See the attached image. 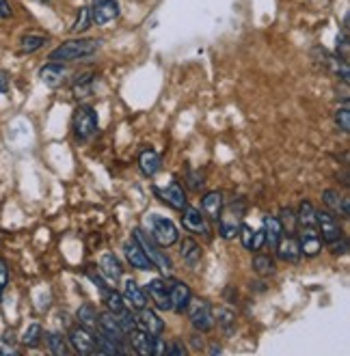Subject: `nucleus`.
<instances>
[{
    "instance_id": "f257e3e1",
    "label": "nucleus",
    "mask_w": 350,
    "mask_h": 356,
    "mask_svg": "<svg viewBox=\"0 0 350 356\" xmlns=\"http://www.w3.org/2000/svg\"><path fill=\"white\" fill-rule=\"evenodd\" d=\"M100 46H102V41H97V39H70L50 52V60H54V63L80 60V58H87V56L95 54Z\"/></svg>"
},
{
    "instance_id": "f03ea898",
    "label": "nucleus",
    "mask_w": 350,
    "mask_h": 356,
    "mask_svg": "<svg viewBox=\"0 0 350 356\" xmlns=\"http://www.w3.org/2000/svg\"><path fill=\"white\" fill-rule=\"evenodd\" d=\"M130 346L136 354L141 356H162L169 354V346L164 343L162 339H158V334H150L148 330L143 328H132L128 332Z\"/></svg>"
},
{
    "instance_id": "7ed1b4c3",
    "label": "nucleus",
    "mask_w": 350,
    "mask_h": 356,
    "mask_svg": "<svg viewBox=\"0 0 350 356\" xmlns=\"http://www.w3.org/2000/svg\"><path fill=\"white\" fill-rule=\"evenodd\" d=\"M132 238L141 244L143 253L148 255V259L152 261V266H156L160 272H164V275H171L173 264H171V259H169L167 253H162V246L152 236H148L145 232H143V229H134Z\"/></svg>"
},
{
    "instance_id": "20e7f679",
    "label": "nucleus",
    "mask_w": 350,
    "mask_h": 356,
    "mask_svg": "<svg viewBox=\"0 0 350 356\" xmlns=\"http://www.w3.org/2000/svg\"><path fill=\"white\" fill-rule=\"evenodd\" d=\"M97 113L93 111V106H89V104H80V106L74 111V117H72V130H74V136L85 143L89 140L91 136H95L97 132Z\"/></svg>"
},
{
    "instance_id": "39448f33",
    "label": "nucleus",
    "mask_w": 350,
    "mask_h": 356,
    "mask_svg": "<svg viewBox=\"0 0 350 356\" xmlns=\"http://www.w3.org/2000/svg\"><path fill=\"white\" fill-rule=\"evenodd\" d=\"M242 214H244V203L242 201H232L228 207L221 209L218 216V232L225 240H232L238 236V229L242 225Z\"/></svg>"
},
{
    "instance_id": "423d86ee",
    "label": "nucleus",
    "mask_w": 350,
    "mask_h": 356,
    "mask_svg": "<svg viewBox=\"0 0 350 356\" xmlns=\"http://www.w3.org/2000/svg\"><path fill=\"white\" fill-rule=\"evenodd\" d=\"M148 227H150V232H152V238H154L162 248L173 246V244L180 240L177 227H175L169 218H164V216H160V214H150V216H148Z\"/></svg>"
},
{
    "instance_id": "0eeeda50",
    "label": "nucleus",
    "mask_w": 350,
    "mask_h": 356,
    "mask_svg": "<svg viewBox=\"0 0 350 356\" xmlns=\"http://www.w3.org/2000/svg\"><path fill=\"white\" fill-rule=\"evenodd\" d=\"M186 311H189V318H191V324L195 330L210 332L214 328V313H212V307L205 300H193L191 298Z\"/></svg>"
},
{
    "instance_id": "6e6552de",
    "label": "nucleus",
    "mask_w": 350,
    "mask_h": 356,
    "mask_svg": "<svg viewBox=\"0 0 350 356\" xmlns=\"http://www.w3.org/2000/svg\"><path fill=\"white\" fill-rule=\"evenodd\" d=\"M316 227H318V234H320V238H322L324 244H333V242H337V240L344 238L340 220L335 218L333 212H328V209L316 212Z\"/></svg>"
},
{
    "instance_id": "1a4fd4ad",
    "label": "nucleus",
    "mask_w": 350,
    "mask_h": 356,
    "mask_svg": "<svg viewBox=\"0 0 350 356\" xmlns=\"http://www.w3.org/2000/svg\"><path fill=\"white\" fill-rule=\"evenodd\" d=\"M91 22L97 26H106L113 19L119 17V3L117 0H91Z\"/></svg>"
},
{
    "instance_id": "9d476101",
    "label": "nucleus",
    "mask_w": 350,
    "mask_h": 356,
    "mask_svg": "<svg viewBox=\"0 0 350 356\" xmlns=\"http://www.w3.org/2000/svg\"><path fill=\"white\" fill-rule=\"evenodd\" d=\"M182 225L186 232L191 234H197V236H205V238H212V229H210V222L208 218L203 216V212H199V209L195 207H184L182 209Z\"/></svg>"
},
{
    "instance_id": "9b49d317",
    "label": "nucleus",
    "mask_w": 350,
    "mask_h": 356,
    "mask_svg": "<svg viewBox=\"0 0 350 356\" xmlns=\"http://www.w3.org/2000/svg\"><path fill=\"white\" fill-rule=\"evenodd\" d=\"M154 193L160 197L162 203H167L171 209H177V212H182L184 207L189 205L186 201V193H184V188L177 184V181H171L169 186H164V188H154Z\"/></svg>"
},
{
    "instance_id": "f8f14e48",
    "label": "nucleus",
    "mask_w": 350,
    "mask_h": 356,
    "mask_svg": "<svg viewBox=\"0 0 350 356\" xmlns=\"http://www.w3.org/2000/svg\"><path fill=\"white\" fill-rule=\"evenodd\" d=\"M301 238H299V248L301 255L305 257H318L322 250V238L318 234V227H299Z\"/></svg>"
},
{
    "instance_id": "ddd939ff",
    "label": "nucleus",
    "mask_w": 350,
    "mask_h": 356,
    "mask_svg": "<svg viewBox=\"0 0 350 356\" xmlns=\"http://www.w3.org/2000/svg\"><path fill=\"white\" fill-rule=\"evenodd\" d=\"M145 294L152 298V302L160 311H171V294H169V285L162 279H154L145 285Z\"/></svg>"
},
{
    "instance_id": "4468645a",
    "label": "nucleus",
    "mask_w": 350,
    "mask_h": 356,
    "mask_svg": "<svg viewBox=\"0 0 350 356\" xmlns=\"http://www.w3.org/2000/svg\"><path fill=\"white\" fill-rule=\"evenodd\" d=\"M67 339L78 354H95V339L87 328L74 326L67 334Z\"/></svg>"
},
{
    "instance_id": "2eb2a0df",
    "label": "nucleus",
    "mask_w": 350,
    "mask_h": 356,
    "mask_svg": "<svg viewBox=\"0 0 350 356\" xmlns=\"http://www.w3.org/2000/svg\"><path fill=\"white\" fill-rule=\"evenodd\" d=\"M65 76H67V70H65L63 63H54L52 60V63H48V65H44L39 70V80L44 82L48 89H56V87L63 85Z\"/></svg>"
},
{
    "instance_id": "dca6fc26",
    "label": "nucleus",
    "mask_w": 350,
    "mask_h": 356,
    "mask_svg": "<svg viewBox=\"0 0 350 356\" xmlns=\"http://www.w3.org/2000/svg\"><path fill=\"white\" fill-rule=\"evenodd\" d=\"M97 330L109 334L111 339H115L119 343L123 341V337H126V330L121 328V324H119V320H117V316H115L113 311L100 313V316H97Z\"/></svg>"
},
{
    "instance_id": "f3484780",
    "label": "nucleus",
    "mask_w": 350,
    "mask_h": 356,
    "mask_svg": "<svg viewBox=\"0 0 350 356\" xmlns=\"http://www.w3.org/2000/svg\"><path fill=\"white\" fill-rule=\"evenodd\" d=\"M169 294H171V311L175 313H184L193 298V291L186 283H182V281H173L169 285Z\"/></svg>"
},
{
    "instance_id": "a211bd4d",
    "label": "nucleus",
    "mask_w": 350,
    "mask_h": 356,
    "mask_svg": "<svg viewBox=\"0 0 350 356\" xmlns=\"http://www.w3.org/2000/svg\"><path fill=\"white\" fill-rule=\"evenodd\" d=\"M123 300H126L134 311L148 307V294H145V289L138 287V283L134 279H126V283H123Z\"/></svg>"
},
{
    "instance_id": "6ab92c4d",
    "label": "nucleus",
    "mask_w": 350,
    "mask_h": 356,
    "mask_svg": "<svg viewBox=\"0 0 350 356\" xmlns=\"http://www.w3.org/2000/svg\"><path fill=\"white\" fill-rule=\"evenodd\" d=\"M123 253H126V259L132 268H136V270H150L152 268V261L148 259L145 253H143L141 244L134 238L123 244Z\"/></svg>"
},
{
    "instance_id": "aec40b11",
    "label": "nucleus",
    "mask_w": 350,
    "mask_h": 356,
    "mask_svg": "<svg viewBox=\"0 0 350 356\" xmlns=\"http://www.w3.org/2000/svg\"><path fill=\"white\" fill-rule=\"evenodd\" d=\"M275 253L281 261L294 264L301 259V248H299V240L294 236H283L279 240V244L275 246Z\"/></svg>"
},
{
    "instance_id": "412c9836",
    "label": "nucleus",
    "mask_w": 350,
    "mask_h": 356,
    "mask_svg": "<svg viewBox=\"0 0 350 356\" xmlns=\"http://www.w3.org/2000/svg\"><path fill=\"white\" fill-rule=\"evenodd\" d=\"M136 324H138L143 330H148L150 334H162V330H164V322L158 318V313L152 311V309H148V307L138 309Z\"/></svg>"
},
{
    "instance_id": "4be33fe9",
    "label": "nucleus",
    "mask_w": 350,
    "mask_h": 356,
    "mask_svg": "<svg viewBox=\"0 0 350 356\" xmlns=\"http://www.w3.org/2000/svg\"><path fill=\"white\" fill-rule=\"evenodd\" d=\"M138 166H141V173L145 177H154L160 166H162V160H160V154L152 147H145L141 154H138Z\"/></svg>"
},
{
    "instance_id": "5701e85b",
    "label": "nucleus",
    "mask_w": 350,
    "mask_h": 356,
    "mask_svg": "<svg viewBox=\"0 0 350 356\" xmlns=\"http://www.w3.org/2000/svg\"><path fill=\"white\" fill-rule=\"evenodd\" d=\"M221 209H223V195L218 191L212 193H205L201 199V212L208 220H218L221 216Z\"/></svg>"
},
{
    "instance_id": "b1692460",
    "label": "nucleus",
    "mask_w": 350,
    "mask_h": 356,
    "mask_svg": "<svg viewBox=\"0 0 350 356\" xmlns=\"http://www.w3.org/2000/svg\"><path fill=\"white\" fill-rule=\"evenodd\" d=\"M180 255H182V259H184V264H186V266L197 268L201 264L203 250H201V246L193 238H184L182 244H180Z\"/></svg>"
},
{
    "instance_id": "393cba45",
    "label": "nucleus",
    "mask_w": 350,
    "mask_h": 356,
    "mask_svg": "<svg viewBox=\"0 0 350 356\" xmlns=\"http://www.w3.org/2000/svg\"><path fill=\"white\" fill-rule=\"evenodd\" d=\"M322 201L328 207V212L342 214L344 218H348V214H350V203H348L346 197H340L337 191H324L322 193Z\"/></svg>"
},
{
    "instance_id": "a878e982",
    "label": "nucleus",
    "mask_w": 350,
    "mask_h": 356,
    "mask_svg": "<svg viewBox=\"0 0 350 356\" xmlns=\"http://www.w3.org/2000/svg\"><path fill=\"white\" fill-rule=\"evenodd\" d=\"M281 238H283V227H281L279 218H275V216H266V218H264V242L275 250V246L279 244Z\"/></svg>"
},
{
    "instance_id": "bb28decb",
    "label": "nucleus",
    "mask_w": 350,
    "mask_h": 356,
    "mask_svg": "<svg viewBox=\"0 0 350 356\" xmlns=\"http://www.w3.org/2000/svg\"><path fill=\"white\" fill-rule=\"evenodd\" d=\"M93 339H95V352H100V354H123V348H121V343L119 341H115V339H111L109 334H104L102 330H95L93 332Z\"/></svg>"
},
{
    "instance_id": "cd10ccee",
    "label": "nucleus",
    "mask_w": 350,
    "mask_h": 356,
    "mask_svg": "<svg viewBox=\"0 0 350 356\" xmlns=\"http://www.w3.org/2000/svg\"><path fill=\"white\" fill-rule=\"evenodd\" d=\"M100 268H102V275H104L109 281H115V283H117V281L121 279V275H123L121 261H119L117 255H113V253H106L104 257H102Z\"/></svg>"
},
{
    "instance_id": "c85d7f7f",
    "label": "nucleus",
    "mask_w": 350,
    "mask_h": 356,
    "mask_svg": "<svg viewBox=\"0 0 350 356\" xmlns=\"http://www.w3.org/2000/svg\"><path fill=\"white\" fill-rule=\"evenodd\" d=\"M76 318H78V326L87 328L89 332L97 330V311L93 305H82L76 313Z\"/></svg>"
},
{
    "instance_id": "c756f323",
    "label": "nucleus",
    "mask_w": 350,
    "mask_h": 356,
    "mask_svg": "<svg viewBox=\"0 0 350 356\" xmlns=\"http://www.w3.org/2000/svg\"><path fill=\"white\" fill-rule=\"evenodd\" d=\"M46 346H48V350H50L52 354H56V356H65V354L70 352L67 341H65V337H63V332H56V330L46 332Z\"/></svg>"
},
{
    "instance_id": "7c9ffc66",
    "label": "nucleus",
    "mask_w": 350,
    "mask_h": 356,
    "mask_svg": "<svg viewBox=\"0 0 350 356\" xmlns=\"http://www.w3.org/2000/svg\"><path fill=\"white\" fill-rule=\"evenodd\" d=\"M46 44H48L46 35H24L22 39H19V50H22L24 54H33V52L44 48Z\"/></svg>"
},
{
    "instance_id": "2f4dec72",
    "label": "nucleus",
    "mask_w": 350,
    "mask_h": 356,
    "mask_svg": "<svg viewBox=\"0 0 350 356\" xmlns=\"http://www.w3.org/2000/svg\"><path fill=\"white\" fill-rule=\"evenodd\" d=\"M296 222H299V227H316V209H314L312 201H307V199L301 201Z\"/></svg>"
},
{
    "instance_id": "473e14b6",
    "label": "nucleus",
    "mask_w": 350,
    "mask_h": 356,
    "mask_svg": "<svg viewBox=\"0 0 350 356\" xmlns=\"http://www.w3.org/2000/svg\"><path fill=\"white\" fill-rule=\"evenodd\" d=\"M41 339H44V328H41V324H37V322L31 324L22 334V343L26 348H37L41 343Z\"/></svg>"
},
{
    "instance_id": "72a5a7b5",
    "label": "nucleus",
    "mask_w": 350,
    "mask_h": 356,
    "mask_svg": "<svg viewBox=\"0 0 350 356\" xmlns=\"http://www.w3.org/2000/svg\"><path fill=\"white\" fill-rule=\"evenodd\" d=\"M279 222L283 227V232H287V236H294L296 229H299V222H296V214L292 207H283L281 214H279Z\"/></svg>"
},
{
    "instance_id": "f704fd0d",
    "label": "nucleus",
    "mask_w": 350,
    "mask_h": 356,
    "mask_svg": "<svg viewBox=\"0 0 350 356\" xmlns=\"http://www.w3.org/2000/svg\"><path fill=\"white\" fill-rule=\"evenodd\" d=\"M93 78H95V74H91V72L76 76V80H74V93L80 95V97L89 95L91 93V85H93Z\"/></svg>"
},
{
    "instance_id": "c9c22d12",
    "label": "nucleus",
    "mask_w": 350,
    "mask_h": 356,
    "mask_svg": "<svg viewBox=\"0 0 350 356\" xmlns=\"http://www.w3.org/2000/svg\"><path fill=\"white\" fill-rule=\"evenodd\" d=\"M214 320L218 322V326H221L225 332H232V328H234V324H236V313L230 311V309H225V307H221V309L216 311Z\"/></svg>"
},
{
    "instance_id": "e433bc0d",
    "label": "nucleus",
    "mask_w": 350,
    "mask_h": 356,
    "mask_svg": "<svg viewBox=\"0 0 350 356\" xmlns=\"http://www.w3.org/2000/svg\"><path fill=\"white\" fill-rule=\"evenodd\" d=\"M253 270L257 272V275H262V277H269V275H273L275 272V264H273V259L269 257V255H255L253 257Z\"/></svg>"
},
{
    "instance_id": "4c0bfd02",
    "label": "nucleus",
    "mask_w": 350,
    "mask_h": 356,
    "mask_svg": "<svg viewBox=\"0 0 350 356\" xmlns=\"http://www.w3.org/2000/svg\"><path fill=\"white\" fill-rule=\"evenodd\" d=\"M91 26V13H89V7H80L78 9V15H76V22L72 26V33H85L87 29Z\"/></svg>"
},
{
    "instance_id": "58836bf2",
    "label": "nucleus",
    "mask_w": 350,
    "mask_h": 356,
    "mask_svg": "<svg viewBox=\"0 0 350 356\" xmlns=\"http://www.w3.org/2000/svg\"><path fill=\"white\" fill-rule=\"evenodd\" d=\"M102 298H104V302L109 305V311H113V313H121L123 309H128L126 307V300H123V296L117 294L115 289H109Z\"/></svg>"
},
{
    "instance_id": "ea45409f",
    "label": "nucleus",
    "mask_w": 350,
    "mask_h": 356,
    "mask_svg": "<svg viewBox=\"0 0 350 356\" xmlns=\"http://www.w3.org/2000/svg\"><path fill=\"white\" fill-rule=\"evenodd\" d=\"M335 125L340 128L342 134L350 132V108H348V102H344V106H340L335 111Z\"/></svg>"
},
{
    "instance_id": "a19ab883",
    "label": "nucleus",
    "mask_w": 350,
    "mask_h": 356,
    "mask_svg": "<svg viewBox=\"0 0 350 356\" xmlns=\"http://www.w3.org/2000/svg\"><path fill=\"white\" fill-rule=\"evenodd\" d=\"M238 234H240V242H242V246L246 248V250H253V240H255V232L249 227V225H240V229H238Z\"/></svg>"
},
{
    "instance_id": "79ce46f5",
    "label": "nucleus",
    "mask_w": 350,
    "mask_h": 356,
    "mask_svg": "<svg viewBox=\"0 0 350 356\" xmlns=\"http://www.w3.org/2000/svg\"><path fill=\"white\" fill-rule=\"evenodd\" d=\"M87 277H89V281H91V283H93V285L100 289V294H102V296H104L106 291L111 289V287H109V283L104 281V277H102V275H95L93 268H89V270H87Z\"/></svg>"
},
{
    "instance_id": "37998d69",
    "label": "nucleus",
    "mask_w": 350,
    "mask_h": 356,
    "mask_svg": "<svg viewBox=\"0 0 350 356\" xmlns=\"http://www.w3.org/2000/svg\"><path fill=\"white\" fill-rule=\"evenodd\" d=\"M7 283H9V266H7L5 259H0V300H3Z\"/></svg>"
},
{
    "instance_id": "c03bdc74",
    "label": "nucleus",
    "mask_w": 350,
    "mask_h": 356,
    "mask_svg": "<svg viewBox=\"0 0 350 356\" xmlns=\"http://www.w3.org/2000/svg\"><path fill=\"white\" fill-rule=\"evenodd\" d=\"M337 54L340 58H348V33L344 31L342 35H337Z\"/></svg>"
},
{
    "instance_id": "a18cd8bd",
    "label": "nucleus",
    "mask_w": 350,
    "mask_h": 356,
    "mask_svg": "<svg viewBox=\"0 0 350 356\" xmlns=\"http://www.w3.org/2000/svg\"><path fill=\"white\" fill-rule=\"evenodd\" d=\"M328 246H331V253L333 255H346L348 253V242H346V238H342V240H337L333 244H328Z\"/></svg>"
},
{
    "instance_id": "49530a36",
    "label": "nucleus",
    "mask_w": 350,
    "mask_h": 356,
    "mask_svg": "<svg viewBox=\"0 0 350 356\" xmlns=\"http://www.w3.org/2000/svg\"><path fill=\"white\" fill-rule=\"evenodd\" d=\"M11 5L9 0H0V19H9L11 17Z\"/></svg>"
},
{
    "instance_id": "de8ad7c7",
    "label": "nucleus",
    "mask_w": 350,
    "mask_h": 356,
    "mask_svg": "<svg viewBox=\"0 0 350 356\" xmlns=\"http://www.w3.org/2000/svg\"><path fill=\"white\" fill-rule=\"evenodd\" d=\"M189 177H191V186H193V191H199V188L203 186V175H201V171L199 173H189Z\"/></svg>"
},
{
    "instance_id": "09e8293b",
    "label": "nucleus",
    "mask_w": 350,
    "mask_h": 356,
    "mask_svg": "<svg viewBox=\"0 0 350 356\" xmlns=\"http://www.w3.org/2000/svg\"><path fill=\"white\" fill-rule=\"evenodd\" d=\"M169 354H173V356H184V354H186V348H184L180 341H173V343L169 346Z\"/></svg>"
},
{
    "instance_id": "8fccbe9b",
    "label": "nucleus",
    "mask_w": 350,
    "mask_h": 356,
    "mask_svg": "<svg viewBox=\"0 0 350 356\" xmlns=\"http://www.w3.org/2000/svg\"><path fill=\"white\" fill-rule=\"evenodd\" d=\"M264 246V229H260V232H255V240H253V253L255 250H260Z\"/></svg>"
},
{
    "instance_id": "3c124183",
    "label": "nucleus",
    "mask_w": 350,
    "mask_h": 356,
    "mask_svg": "<svg viewBox=\"0 0 350 356\" xmlns=\"http://www.w3.org/2000/svg\"><path fill=\"white\" fill-rule=\"evenodd\" d=\"M9 91V76L5 72H0V93H7Z\"/></svg>"
},
{
    "instance_id": "603ef678",
    "label": "nucleus",
    "mask_w": 350,
    "mask_h": 356,
    "mask_svg": "<svg viewBox=\"0 0 350 356\" xmlns=\"http://www.w3.org/2000/svg\"><path fill=\"white\" fill-rule=\"evenodd\" d=\"M191 343H193V348L199 352V350H203V339L201 337H197V334H193V337H191Z\"/></svg>"
},
{
    "instance_id": "864d4df0",
    "label": "nucleus",
    "mask_w": 350,
    "mask_h": 356,
    "mask_svg": "<svg viewBox=\"0 0 350 356\" xmlns=\"http://www.w3.org/2000/svg\"><path fill=\"white\" fill-rule=\"evenodd\" d=\"M39 3H50V0H39Z\"/></svg>"
}]
</instances>
